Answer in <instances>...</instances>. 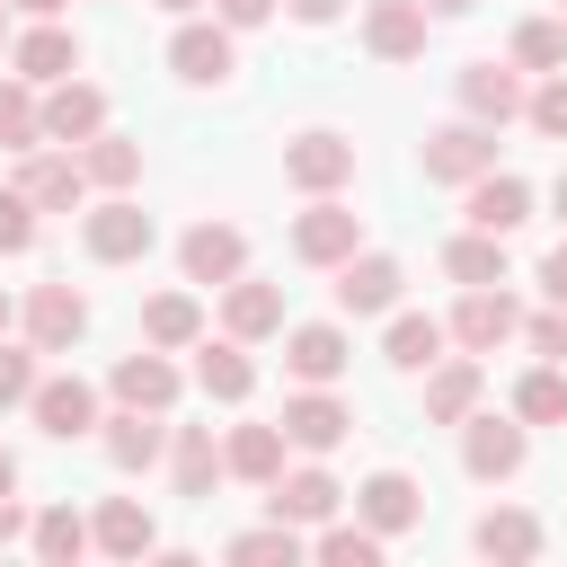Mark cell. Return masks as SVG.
<instances>
[{"instance_id": "obj_34", "label": "cell", "mask_w": 567, "mask_h": 567, "mask_svg": "<svg viewBox=\"0 0 567 567\" xmlns=\"http://www.w3.org/2000/svg\"><path fill=\"white\" fill-rule=\"evenodd\" d=\"M27 540H35V558H53V567H71L80 549H97V532H89L71 505H44V514L27 523Z\"/></svg>"}, {"instance_id": "obj_52", "label": "cell", "mask_w": 567, "mask_h": 567, "mask_svg": "<svg viewBox=\"0 0 567 567\" xmlns=\"http://www.w3.org/2000/svg\"><path fill=\"white\" fill-rule=\"evenodd\" d=\"M425 9H434V18H461V9H470V0H425Z\"/></svg>"}, {"instance_id": "obj_6", "label": "cell", "mask_w": 567, "mask_h": 567, "mask_svg": "<svg viewBox=\"0 0 567 567\" xmlns=\"http://www.w3.org/2000/svg\"><path fill=\"white\" fill-rule=\"evenodd\" d=\"M452 337H461L470 354H496L505 337H523V301H514L505 284H470L461 310H452Z\"/></svg>"}, {"instance_id": "obj_27", "label": "cell", "mask_w": 567, "mask_h": 567, "mask_svg": "<svg viewBox=\"0 0 567 567\" xmlns=\"http://www.w3.org/2000/svg\"><path fill=\"white\" fill-rule=\"evenodd\" d=\"M443 337H452L443 319H425V310H399V319H390V337H381V354H390L399 372H434V363H443Z\"/></svg>"}, {"instance_id": "obj_7", "label": "cell", "mask_w": 567, "mask_h": 567, "mask_svg": "<svg viewBox=\"0 0 567 567\" xmlns=\"http://www.w3.org/2000/svg\"><path fill=\"white\" fill-rule=\"evenodd\" d=\"M284 434H292V452H337L346 434H354V408L346 399H328V381H301V399H284Z\"/></svg>"}, {"instance_id": "obj_36", "label": "cell", "mask_w": 567, "mask_h": 567, "mask_svg": "<svg viewBox=\"0 0 567 567\" xmlns=\"http://www.w3.org/2000/svg\"><path fill=\"white\" fill-rule=\"evenodd\" d=\"M142 337H151V346H195V337H204V310H195V292H159V301L142 310Z\"/></svg>"}, {"instance_id": "obj_32", "label": "cell", "mask_w": 567, "mask_h": 567, "mask_svg": "<svg viewBox=\"0 0 567 567\" xmlns=\"http://www.w3.org/2000/svg\"><path fill=\"white\" fill-rule=\"evenodd\" d=\"M80 168H89V186H106V195H124V186L142 177V151H133L124 133H89V142H80Z\"/></svg>"}, {"instance_id": "obj_12", "label": "cell", "mask_w": 567, "mask_h": 567, "mask_svg": "<svg viewBox=\"0 0 567 567\" xmlns=\"http://www.w3.org/2000/svg\"><path fill=\"white\" fill-rule=\"evenodd\" d=\"M523 452H532V443H523L514 416H478V408L461 416V461H470V478H514Z\"/></svg>"}, {"instance_id": "obj_54", "label": "cell", "mask_w": 567, "mask_h": 567, "mask_svg": "<svg viewBox=\"0 0 567 567\" xmlns=\"http://www.w3.org/2000/svg\"><path fill=\"white\" fill-rule=\"evenodd\" d=\"M9 319H18V310H9V292H0V337H9Z\"/></svg>"}, {"instance_id": "obj_1", "label": "cell", "mask_w": 567, "mask_h": 567, "mask_svg": "<svg viewBox=\"0 0 567 567\" xmlns=\"http://www.w3.org/2000/svg\"><path fill=\"white\" fill-rule=\"evenodd\" d=\"M80 239H89V257L97 266H133V257H151V213L133 204V195H106V204H89V221H80Z\"/></svg>"}, {"instance_id": "obj_24", "label": "cell", "mask_w": 567, "mask_h": 567, "mask_svg": "<svg viewBox=\"0 0 567 567\" xmlns=\"http://www.w3.org/2000/svg\"><path fill=\"white\" fill-rule=\"evenodd\" d=\"M284 452H292V434H284V416H275V425H239V434L221 443V461H230V478H257V487H275V478H284Z\"/></svg>"}, {"instance_id": "obj_17", "label": "cell", "mask_w": 567, "mask_h": 567, "mask_svg": "<svg viewBox=\"0 0 567 567\" xmlns=\"http://www.w3.org/2000/svg\"><path fill=\"white\" fill-rule=\"evenodd\" d=\"M363 44L381 62H416L425 53V0H372L363 9Z\"/></svg>"}, {"instance_id": "obj_48", "label": "cell", "mask_w": 567, "mask_h": 567, "mask_svg": "<svg viewBox=\"0 0 567 567\" xmlns=\"http://www.w3.org/2000/svg\"><path fill=\"white\" fill-rule=\"evenodd\" d=\"M18 532H27V505H9V496H0V549H9Z\"/></svg>"}, {"instance_id": "obj_47", "label": "cell", "mask_w": 567, "mask_h": 567, "mask_svg": "<svg viewBox=\"0 0 567 567\" xmlns=\"http://www.w3.org/2000/svg\"><path fill=\"white\" fill-rule=\"evenodd\" d=\"M284 9H292V18H301V27H328V18H337V9H346V0H284Z\"/></svg>"}, {"instance_id": "obj_19", "label": "cell", "mask_w": 567, "mask_h": 567, "mask_svg": "<svg viewBox=\"0 0 567 567\" xmlns=\"http://www.w3.org/2000/svg\"><path fill=\"white\" fill-rule=\"evenodd\" d=\"M478 390H487L478 354H452V363H434V372H425V425H461V416L478 408Z\"/></svg>"}, {"instance_id": "obj_18", "label": "cell", "mask_w": 567, "mask_h": 567, "mask_svg": "<svg viewBox=\"0 0 567 567\" xmlns=\"http://www.w3.org/2000/svg\"><path fill=\"white\" fill-rule=\"evenodd\" d=\"M89 133H106V97L89 89V80H53V97H44V142H89Z\"/></svg>"}, {"instance_id": "obj_41", "label": "cell", "mask_w": 567, "mask_h": 567, "mask_svg": "<svg viewBox=\"0 0 567 567\" xmlns=\"http://www.w3.org/2000/svg\"><path fill=\"white\" fill-rule=\"evenodd\" d=\"M230 558H301V523H284V514H275L266 532H239V540H230Z\"/></svg>"}, {"instance_id": "obj_35", "label": "cell", "mask_w": 567, "mask_h": 567, "mask_svg": "<svg viewBox=\"0 0 567 567\" xmlns=\"http://www.w3.org/2000/svg\"><path fill=\"white\" fill-rule=\"evenodd\" d=\"M514 416L523 425H567V363H540L514 381Z\"/></svg>"}, {"instance_id": "obj_11", "label": "cell", "mask_w": 567, "mask_h": 567, "mask_svg": "<svg viewBox=\"0 0 567 567\" xmlns=\"http://www.w3.org/2000/svg\"><path fill=\"white\" fill-rule=\"evenodd\" d=\"M399 284H408L399 257H363V248H354V257L337 266V310H346V319H381V310H399Z\"/></svg>"}, {"instance_id": "obj_45", "label": "cell", "mask_w": 567, "mask_h": 567, "mask_svg": "<svg viewBox=\"0 0 567 567\" xmlns=\"http://www.w3.org/2000/svg\"><path fill=\"white\" fill-rule=\"evenodd\" d=\"M213 18L239 35V27H266V18H275V0H213Z\"/></svg>"}, {"instance_id": "obj_14", "label": "cell", "mask_w": 567, "mask_h": 567, "mask_svg": "<svg viewBox=\"0 0 567 567\" xmlns=\"http://www.w3.org/2000/svg\"><path fill=\"white\" fill-rule=\"evenodd\" d=\"M461 106L478 115V124H514L532 97H523V62H470L461 71Z\"/></svg>"}, {"instance_id": "obj_55", "label": "cell", "mask_w": 567, "mask_h": 567, "mask_svg": "<svg viewBox=\"0 0 567 567\" xmlns=\"http://www.w3.org/2000/svg\"><path fill=\"white\" fill-rule=\"evenodd\" d=\"M0 44H9V0H0Z\"/></svg>"}, {"instance_id": "obj_37", "label": "cell", "mask_w": 567, "mask_h": 567, "mask_svg": "<svg viewBox=\"0 0 567 567\" xmlns=\"http://www.w3.org/2000/svg\"><path fill=\"white\" fill-rule=\"evenodd\" d=\"M35 80H0V151H35L44 142V106L27 97Z\"/></svg>"}, {"instance_id": "obj_31", "label": "cell", "mask_w": 567, "mask_h": 567, "mask_svg": "<svg viewBox=\"0 0 567 567\" xmlns=\"http://www.w3.org/2000/svg\"><path fill=\"white\" fill-rule=\"evenodd\" d=\"M478 558H540V523L523 514V505H496V514H478Z\"/></svg>"}, {"instance_id": "obj_13", "label": "cell", "mask_w": 567, "mask_h": 567, "mask_svg": "<svg viewBox=\"0 0 567 567\" xmlns=\"http://www.w3.org/2000/svg\"><path fill=\"white\" fill-rule=\"evenodd\" d=\"M35 425L53 434V443H71V434H97V390L80 381V372H53V381H35Z\"/></svg>"}, {"instance_id": "obj_10", "label": "cell", "mask_w": 567, "mask_h": 567, "mask_svg": "<svg viewBox=\"0 0 567 567\" xmlns=\"http://www.w3.org/2000/svg\"><path fill=\"white\" fill-rule=\"evenodd\" d=\"M177 266H186V284H239L248 275V239L230 221H195L177 239Z\"/></svg>"}, {"instance_id": "obj_26", "label": "cell", "mask_w": 567, "mask_h": 567, "mask_svg": "<svg viewBox=\"0 0 567 567\" xmlns=\"http://www.w3.org/2000/svg\"><path fill=\"white\" fill-rule=\"evenodd\" d=\"M221 328H230L239 346H248V337H275V328H284V292H275V284H248V275H239V284L221 292Z\"/></svg>"}, {"instance_id": "obj_4", "label": "cell", "mask_w": 567, "mask_h": 567, "mask_svg": "<svg viewBox=\"0 0 567 567\" xmlns=\"http://www.w3.org/2000/svg\"><path fill=\"white\" fill-rule=\"evenodd\" d=\"M18 186L35 195V213H80L89 204V168H80V151H18Z\"/></svg>"}, {"instance_id": "obj_38", "label": "cell", "mask_w": 567, "mask_h": 567, "mask_svg": "<svg viewBox=\"0 0 567 567\" xmlns=\"http://www.w3.org/2000/svg\"><path fill=\"white\" fill-rule=\"evenodd\" d=\"M514 62L523 71H558L567 62V18H523L514 27Z\"/></svg>"}, {"instance_id": "obj_9", "label": "cell", "mask_w": 567, "mask_h": 567, "mask_svg": "<svg viewBox=\"0 0 567 567\" xmlns=\"http://www.w3.org/2000/svg\"><path fill=\"white\" fill-rule=\"evenodd\" d=\"M284 177L301 195H337L354 177V142L346 133H301V142H284Z\"/></svg>"}, {"instance_id": "obj_16", "label": "cell", "mask_w": 567, "mask_h": 567, "mask_svg": "<svg viewBox=\"0 0 567 567\" xmlns=\"http://www.w3.org/2000/svg\"><path fill=\"white\" fill-rule=\"evenodd\" d=\"M354 514L390 540V532H408V523L425 514V496H416V478H408V470H372V478L354 487Z\"/></svg>"}, {"instance_id": "obj_2", "label": "cell", "mask_w": 567, "mask_h": 567, "mask_svg": "<svg viewBox=\"0 0 567 567\" xmlns=\"http://www.w3.org/2000/svg\"><path fill=\"white\" fill-rule=\"evenodd\" d=\"M363 248V213H346L337 195H310V213L292 221V257L301 266H346Z\"/></svg>"}, {"instance_id": "obj_53", "label": "cell", "mask_w": 567, "mask_h": 567, "mask_svg": "<svg viewBox=\"0 0 567 567\" xmlns=\"http://www.w3.org/2000/svg\"><path fill=\"white\" fill-rule=\"evenodd\" d=\"M159 9H177V18H195V9H204V0H159Z\"/></svg>"}, {"instance_id": "obj_30", "label": "cell", "mask_w": 567, "mask_h": 567, "mask_svg": "<svg viewBox=\"0 0 567 567\" xmlns=\"http://www.w3.org/2000/svg\"><path fill=\"white\" fill-rule=\"evenodd\" d=\"M346 505V487L328 478V470H292V478H275V514L284 523H328Z\"/></svg>"}, {"instance_id": "obj_40", "label": "cell", "mask_w": 567, "mask_h": 567, "mask_svg": "<svg viewBox=\"0 0 567 567\" xmlns=\"http://www.w3.org/2000/svg\"><path fill=\"white\" fill-rule=\"evenodd\" d=\"M35 248V195L27 186H0V257Z\"/></svg>"}, {"instance_id": "obj_23", "label": "cell", "mask_w": 567, "mask_h": 567, "mask_svg": "<svg viewBox=\"0 0 567 567\" xmlns=\"http://www.w3.org/2000/svg\"><path fill=\"white\" fill-rule=\"evenodd\" d=\"M106 390H115V408H168V399H177V363H168V346H159V354H124V363L106 372Z\"/></svg>"}, {"instance_id": "obj_51", "label": "cell", "mask_w": 567, "mask_h": 567, "mask_svg": "<svg viewBox=\"0 0 567 567\" xmlns=\"http://www.w3.org/2000/svg\"><path fill=\"white\" fill-rule=\"evenodd\" d=\"M549 204H558V221H567V168H558V186H549Z\"/></svg>"}, {"instance_id": "obj_33", "label": "cell", "mask_w": 567, "mask_h": 567, "mask_svg": "<svg viewBox=\"0 0 567 567\" xmlns=\"http://www.w3.org/2000/svg\"><path fill=\"white\" fill-rule=\"evenodd\" d=\"M443 266H452V284H505V239L470 221V230L443 248Z\"/></svg>"}, {"instance_id": "obj_49", "label": "cell", "mask_w": 567, "mask_h": 567, "mask_svg": "<svg viewBox=\"0 0 567 567\" xmlns=\"http://www.w3.org/2000/svg\"><path fill=\"white\" fill-rule=\"evenodd\" d=\"M9 487H18V452L0 443V496H9Z\"/></svg>"}, {"instance_id": "obj_22", "label": "cell", "mask_w": 567, "mask_h": 567, "mask_svg": "<svg viewBox=\"0 0 567 567\" xmlns=\"http://www.w3.org/2000/svg\"><path fill=\"white\" fill-rule=\"evenodd\" d=\"M346 363H354V346H346V328H328V319L284 337V372H292V381H337Z\"/></svg>"}, {"instance_id": "obj_44", "label": "cell", "mask_w": 567, "mask_h": 567, "mask_svg": "<svg viewBox=\"0 0 567 567\" xmlns=\"http://www.w3.org/2000/svg\"><path fill=\"white\" fill-rule=\"evenodd\" d=\"M523 337H532L540 363H567V301H549L540 319H523Z\"/></svg>"}, {"instance_id": "obj_28", "label": "cell", "mask_w": 567, "mask_h": 567, "mask_svg": "<svg viewBox=\"0 0 567 567\" xmlns=\"http://www.w3.org/2000/svg\"><path fill=\"white\" fill-rule=\"evenodd\" d=\"M195 390H204V399H221V408L257 390V363L239 354V337H221V346H195Z\"/></svg>"}, {"instance_id": "obj_20", "label": "cell", "mask_w": 567, "mask_h": 567, "mask_svg": "<svg viewBox=\"0 0 567 567\" xmlns=\"http://www.w3.org/2000/svg\"><path fill=\"white\" fill-rule=\"evenodd\" d=\"M9 62H18V80H71V71H80V35H62L53 18H35V27L9 44Z\"/></svg>"}, {"instance_id": "obj_25", "label": "cell", "mask_w": 567, "mask_h": 567, "mask_svg": "<svg viewBox=\"0 0 567 567\" xmlns=\"http://www.w3.org/2000/svg\"><path fill=\"white\" fill-rule=\"evenodd\" d=\"M89 532H97V549H106V558H142V549H159V523H151V505H142V496H106Z\"/></svg>"}, {"instance_id": "obj_42", "label": "cell", "mask_w": 567, "mask_h": 567, "mask_svg": "<svg viewBox=\"0 0 567 567\" xmlns=\"http://www.w3.org/2000/svg\"><path fill=\"white\" fill-rule=\"evenodd\" d=\"M523 115H532V133H549V142H567V71H549V80L532 89V106H523Z\"/></svg>"}, {"instance_id": "obj_56", "label": "cell", "mask_w": 567, "mask_h": 567, "mask_svg": "<svg viewBox=\"0 0 567 567\" xmlns=\"http://www.w3.org/2000/svg\"><path fill=\"white\" fill-rule=\"evenodd\" d=\"M558 18H567V0H558Z\"/></svg>"}, {"instance_id": "obj_21", "label": "cell", "mask_w": 567, "mask_h": 567, "mask_svg": "<svg viewBox=\"0 0 567 567\" xmlns=\"http://www.w3.org/2000/svg\"><path fill=\"white\" fill-rule=\"evenodd\" d=\"M470 221H478V230H496V239H505V230H523V221H532V186H523V177H505V168L470 177Z\"/></svg>"}, {"instance_id": "obj_15", "label": "cell", "mask_w": 567, "mask_h": 567, "mask_svg": "<svg viewBox=\"0 0 567 567\" xmlns=\"http://www.w3.org/2000/svg\"><path fill=\"white\" fill-rule=\"evenodd\" d=\"M97 443H106V461H115V470H151V461L168 452L159 408H115V416H97Z\"/></svg>"}, {"instance_id": "obj_50", "label": "cell", "mask_w": 567, "mask_h": 567, "mask_svg": "<svg viewBox=\"0 0 567 567\" xmlns=\"http://www.w3.org/2000/svg\"><path fill=\"white\" fill-rule=\"evenodd\" d=\"M9 9H27V18H53V9H62V0H9Z\"/></svg>"}, {"instance_id": "obj_8", "label": "cell", "mask_w": 567, "mask_h": 567, "mask_svg": "<svg viewBox=\"0 0 567 567\" xmlns=\"http://www.w3.org/2000/svg\"><path fill=\"white\" fill-rule=\"evenodd\" d=\"M168 71L195 80V89H221V80H230V27H221V18H186V27L168 35Z\"/></svg>"}, {"instance_id": "obj_29", "label": "cell", "mask_w": 567, "mask_h": 567, "mask_svg": "<svg viewBox=\"0 0 567 567\" xmlns=\"http://www.w3.org/2000/svg\"><path fill=\"white\" fill-rule=\"evenodd\" d=\"M168 461H177V496H213V478L230 470L204 425H177V434H168Z\"/></svg>"}, {"instance_id": "obj_5", "label": "cell", "mask_w": 567, "mask_h": 567, "mask_svg": "<svg viewBox=\"0 0 567 567\" xmlns=\"http://www.w3.org/2000/svg\"><path fill=\"white\" fill-rule=\"evenodd\" d=\"M80 337H89V292H80V284H35V292H27V346L71 354Z\"/></svg>"}, {"instance_id": "obj_3", "label": "cell", "mask_w": 567, "mask_h": 567, "mask_svg": "<svg viewBox=\"0 0 567 567\" xmlns=\"http://www.w3.org/2000/svg\"><path fill=\"white\" fill-rule=\"evenodd\" d=\"M496 168V124H443L434 142H425V177L434 186H470V177H487Z\"/></svg>"}, {"instance_id": "obj_46", "label": "cell", "mask_w": 567, "mask_h": 567, "mask_svg": "<svg viewBox=\"0 0 567 567\" xmlns=\"http://www.w3.org/2000/svg\"><path fill=\"white\" fill-rule=\"evenodd\" d=\"M540 292H549V301H567V239L540 257Z\"/></svg>"}, {"instance_id": "obj_39", "label": "cell", "mask_w": 567, "mask_h": 567, "mask_svg": "<svg viewBox=\"0 0 567 567\" xmlns=\"http://www.w3.org/2000/svg\"><path fill=\"white\" fill-rule=\"evenodd\" d=\"M310 549H319L328 567H372V558H381V532H372V523H328Z\"/></svg>"}, {"instance_id": "obj_43", "label": "cell", "mask_w": 567, "mask_h": 567, "mask_svg": "<svg viewBox=\"0 0 567 567\" xmlns=\"http://www.w3.org/2000/svg\"><path fill=\"white\" fill-rule=\"evenodd\" d=\"M35 354H44V346H9V337H0V408L35 399Z\"/></svg>"}]
</instances>
